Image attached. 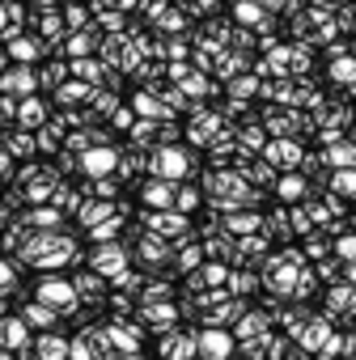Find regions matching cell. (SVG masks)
Wrapping results in <instances>:
<instances>
[{"label": "cell", "mask_w": 356, "mask_h": 360, "mask_svg": "<svg viewBox=\"0 0 356 360\" xmlns=\"http://www.w3.org/2000/svg\"><path fill=\"white\" fill-rule=\"evenodd\" d=\"M9 153L13 157H30L34 153V136L30 131H9Z\"/></svg>", "instance_id": "obj_22"}, {"label": "cell", "mask_w": 356, "mask_h": 360, "mask_svg": "<svg viewBox=\"0 0 356 360\" xmlns=\"http://www.w3.org/2000/svg\"><path fill=\"white\" fill-rule=\"evenodd\" d=\"M18 34H22V5L13 0V5H5V39L18 43Z\"/></svg>", "instance_id": "obj_21"}, {"label": "cell", "mask_w": 356, "mask_h": 360, "mask_svg": "<svg viewBox=\"0 0 356 360\" xmlns=\"http://www.w3.org/2000/svg\"><path fill=\"white\" fill-rule=\"evenodd\" d=\"M191 352H196V339L191 335H165L161 339V356L165 360H187Z\"/></svg>", "instance_id": "obj_12"}, {"label": "cell", "mask_w": 356, "mask_h": 360, "mask_svg": "<svg viewBox=\"0 0 356 360\" xmlns=\"http://www.w3.org/2000/svg\"><path fill=\"white\" fill-rule=\"evenodd\" d=\"M272 165H280V169H297V165H305V157H301V148L293 144V140H276V144H267V153H263Z\"/></svg>", "instance_id": "obj_6"}, {"label": "cell", "mask_w": 356, "mask_h": 360, "mask_svg": "<svg viewBox=\"0 0 356 360\" xmlns=\"http://www.w3.org/2000/svg\"><path fill=\"white\" fill-rule=\"evenodd\" d=\"M34 297H39L43 305H51V309H64V305L77 301V284H72V280H60V276H47Z\"/></svg>", "instance_id": "obj_3"}, {"label": "cell", "mask_w": 356, "mask_h": 360, "mask_svg": "<svg viewBox=\"0 0 356 360\" xmlns=\"http://www.w3.org/2000/svg\"><path fill=\"white\" fill-rule=\"evenodd\" d=\"M89 263H94V271H102L106 280H115V276H123V267H127V259H123V246H115V242H106V246H98Z\"/></svg>", "instance_id": "obj_4"}, {"label": "cell", "mask_w": 356, "mask_h": 360, "mask_svg": "<svg viewBox=\"0 0 356 360\" xmlns=\"http://www.w3.org/2000/svg\"><path fill=\"white\" fill-rule=\"evenodd\" d=\"M34 85H39V77H34V68H26V64L5 77V94H9V98H13V94H30Z\"/></svg>", "instance_id": "obj_13"}, {"label": "cell", "mask_w": 356, "mask_h": 360, "mask_svg": "<svg viewBox=\"0 0 356 360\" xmlns=\"http://www.w3.org/2000/svg\"><path fill=\"white\" fill-rule=\"evenodd\" d=\"M196 119H200V123H191V136H196V140H208V136L217 131V123H212L217 115H196Z\"/></svg>", "instance_id": "obj_27"}, {"label": "cell", "mask_w": 356, "mask_h": 360, "mask_svg": "<svg viewBox=\"0 0 356 360\" xmlns=\"http://www.w3.org/2000/svg\"><path fill=\"white\" fill-rule=\"evenodd\" d=\"M200 347H204V356H208V360H225V356H229V335L208 330V335H200Z\"/></svg>", "instance_id": "obj_14"}, {"label": "cell", "mask_w": 356, "mask_h": 360, "mask_svg": "<svg viewBox=\"0 0 356 360\" xmlns=\"http://www.w3.org/2000/svg\"><path fill=\"white\" fill-rule=\"evenodd\" d=\"M56 318H60V309H51V305H43V301H39V305H34V301L26 305V322H30V326H39V330H43V326H51Z\"/></svg>", "instance_id": "obj_18"}, {"label": "cell", "mask_w": 356, "mask_h": 360, "mask_svg": "<svg viewBox=\"0 0 356 360\" xmlns=\"http://www.w3.org/2000/svg\"><path fill=\"white\" fill-rule=\"evenodd\" d=\"M144 204H153V208H165V204H174L178 200V187L174 183H165V178H153V183H144Z\"/></svg>", "instance_id": "obj_11"}, {"label": "cell", "mask_w": 356, "mask_h": 360, "mask_svg": "<svg viewBox=\"0 0 356 360\" xmlns=\"http://www.w3.org/2000/svg\"><path fill=\"white\" fill-rule=\"evenodd\" d=\"M196 200H200V191H191V187H178V200H174V204H178V208H191Z\"/></svg>", "instance_id": "obj_32"}, {"label": "cell", "mask_w": 356, "mask_h": 360, "mask_svg": "<svg viewBox=\"0 0 356 360\" xmlns=\"http://www.w3.org/2000/svg\"><path fill=\"white\" fill-rule=\"evenodd\" d=\"M326 161H331V165H352V161H356V148H352V144H331Z\"/></svg>", "instance_id": "obj_23"}, {"label": "cell", "mask_w": 356, "mask_h": 360, "mask_svg": "<svg viewBox=\"0 0 356 360\" xmlns=\"http://www.w3.org/2000/svg\"><path fill=\"white\" fill-rule=\"evenodd\" d=\"M18 187H22V195L34 204V200H56V191H60V178H56V169H26L22 178H18Z\"/></svg>", "instance_id": "obj_2"}, {"label": "cell", "mask_w": 356, "mask_h": 360, "mask_svg": "<svg viewBox=\"0 0 356 360\" xmlns=\"http://www.w3.org/2000/svg\"><path fill=\"white\" fill-rule=\"evenodd\" d=\"M276 352H280V356H276V360H301V356H305V352H301V347H297V343H280V347H276Z\"/></svg>", "instance_id": "obj_31"}, {"label": "cell", "mask_w": 356, "mask_h": 360, "mask_svg": "<svg viewBox=\"0 0 356 360\" xmlns=\"http://www.w3.org/2000/svg\"><path fill=\"white\" fill-rule=\"evenodd\" d=\"M26 318H9L5 322V343H9V352H22V343H26Z\"/></svg>", "instance_id": "obj_19"}, {"label": "cell", "mask_w": 356, "mask_h": 360, "mask_svg": "<svg viewBox=\"0 0 356 360\" xmlns=\"http://www.w3.org/2000/svg\"><path fill=\"white\" fill-rule=\"evenodd\" d=\"M263 326H267V318H263V314H246V318H242V326H238V335H259Z\"/></svg>", "instance_id": "obj_28"}, {"label": "cell", "mask_w": 356, "mask_h": 360, "mask_svg": "<svg viewBox=\"0 0 356 360\" xmlns=\"http://www.w3.org/2000/svg\"><path fill=\"white\" fill-rule=\"evenodd\" d=\"M284 221H288L284 212H276V217H267V225H263V233H280V238H284V233H288V225H284Z\"/></svg>", "instance_id": "obj_29"}, {"label": "cell", "mask_w": 356, "mask_h": 360, "mask_svg": "<svg viewBox=\"0 0 356 360\" xmlns=\"http://www.w3.org/2000/svg\"><path fill=\"white\" fill-rule=\"evenodd\" d=\"M85 94H89V89H85L81 81H64V85H60V102H81Z\"/></svg>", "instance_id": "obj_26"}, {"label": "cell", "mask_w": 356, "mask_h": 360, "mask_svg": "<svg viewBox=\"0 0 356 360\" xmlns=\"http://www.w3.org/2000/svg\"><path fill=\"white\" fill-rule=\"evenodd\" d=\"M18 123H22V127H30V131H34V127H43V123H47V106H43V102H22Z\"/></svg>", "instance_id": "obj_15"}, {"label": "cell", "mask_w": 356, "mask_h": 360, "mask_svg": "<svg viewBox=\"0 0 356 360\" xmlns=\"http://www.w3.org/2000/svg\"><path fill=\"white\" fill-rule=\"evenodd\" d=\"M140 263L144 267H161V263H170V242L165 238H157V233H144V242H140Z\"/></svg>", "instance_id": "obj_7"}, {"label": "cell", "mask_w": 356, "mask_h": 360, "mask_svg": "<svg viewBox=\"0 0 356 360\" xmlns=\"http://www.w3.org/2000/svg\"><path fill=\"white\" fill-rule=\"evenodd\" d=\"M276 191H280V200H288V204H293V200H301V195L310 191V183H305L301 174H288V178H280V187H276Z\"/></svg>", "instance_id": "obj_17"}, {"label": "cell", "mask_w": 356, "mask_h": 360, "mask_svg": "<svg viewBox=\"0 0 356 360\" xmlns=\"http://www.w3.org/2000/svg\"><path fill=\"white\" fill-rule=\"evenodd\" d=\"M72 284H77V297L89 301V305L106 297V276H102V271H85V276H77Z\"/></svg>", "instance_id": "obj_10"}, {"label": "cell", "mask_w": 356, "mask_h": 360, "mask_svg": "<svg viewBox=\"0 0 356 360\" xmlns=\"http://www.w3.org/2000/svg\"><path fill=\"white\" fill-rule=\"evenodd\" d=\"M331 187H335V195H356V174H348V169L335 174V178H331Z\"/></svg>", "instance_id": "obj_25"}, {"label": "cell", "mask_w": 356, "mask_h": 360, "mask_svg": "<svg viewBox=\"0 0 356 360\" xmlns=\"http://www.w3.org/2000/svg\"><path fill=\"white\" fill-rule=\"evenodd\" d=\"M196 263H200V250H196V246H187L183 255H178V267H183V271H191Z\"/></svg>", "instance_id": "obj_30"}, {"label": "cell", "mask_w": 356, "mask_h": 360, "mask_svg": "<svg viewBox=\"0 0 356 360\" xmlns=\"http://www.w3.org/2000/svg\"><path fill=\"white\" fill-rule=\"evenodd\" d=\"M115 127H132V115L127 110H115Z\"/></svg>", "instance_id": "obj_33"}, {"label": "cell", "mask_w": 356, "mask_h": 360, "mask_svg": "<svg viewBox=\"0 0 356 360\" xmlns=\"http://www.w3.org/2000/svg\"><path fill=\"white\" fill-rule=\"evenodd\" d=\"M39 56H43V43H39V39H18V43H13V60H18V64H30V60H39Z\"/></svg>", "instance_id": "obj_20"}, {"label": "cell", "mask_w": 356, "mask_h": 360, "mask_svg": "<svg viewBox=\"0 0 356 360\" xmlns=\"http://www.w3.org/2000/svg\"><path fill=\"white\" fill-rule=\"evenodd\" d=\"M77 259V246L64 238V233H30L26 242V263H39V267H60V263H72Z\"/></svg>", "instance_id": "obj_1"}, {"label": "cell", "mask_w": 356, "mask_h": 360, "mask_svg": "<svg viewBox=\"0 0 356 360\" xmlns=\"http://www.w3.org/2000/svg\"><path fill=\"white\" fill-rule=\"evenodd\" d=\"M34 352H39V360H64L72 347H68L60 335H47V339H39V347H34Z\"/></svg>", "instance_id": "obj_16"}, {"label": "cell", "mask_w": 356, "mask_h": 360, "mask_svg": "<svg viewBox=\"0 0 356 360\" xmlns=\"http://www.w3.org/2000/svg\"><path fill=\"white\" fill-rule=\"evenodd\" d=\"M81 165H85L94 178H102V174H110V169L119 165V153H115L110 144H106V148H89V153L81 157Z\"/></svg>", "instance_id": "obj_8"}, {"label": "cell", "mask_w": 356, "mask_h": 360, "mask_svg": "<svg viewBox=\"0 0 356 360\" xmlns=\"http://www.w3.org/2000/svg\"><path fill=\"white\" fill-rule=\"evenodd\" d=\"M153 169H157L161 178H183L187 153H183V148H157V153H153Z\"/></svg>", "instance_id": "obj_5"}, {"label": "cell", "mask_w": 356, "mask_h": 360, "mask_svg": "<svg viewBox=\"0 0 356 360\" xmlns=\"http://www.w3.org/2000/svg\"><path fill=\"white\" fill-rule=\"evenodd\" d=\"M250 229H263V225H259V217H250V212L229 217V233H250Z\"/></svg>", "instance_id": "obj_24"}, {"label": "cell", "mask_w": 356, "mask_h": 360, "mask_svg": "<svg viewBox=\"0 0 356 360\" xmlns=\"http://www.w3.org/2000/svg\"><path fill=\"white\" fill-rule=\"evenodd\" d=\"M148 233H157V238H183V233H187L183 212H157V217L148 221Z\"/></svg>", "instance_id": "obj_9"}]
</instances>
